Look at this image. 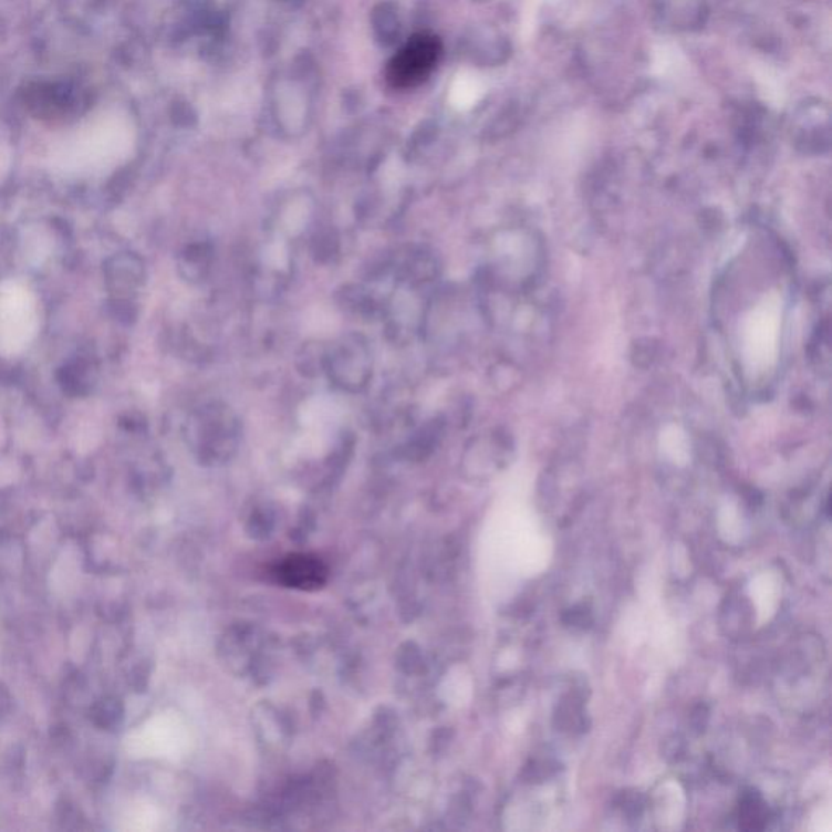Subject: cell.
<instances>
[{
    "mask_svg": "<svg viewBox=\"0 0 832 832\" xmlns=\"http://www.w3.org/2000/svg\"><path fill=\"white\" fill-rule=\"evenodd\" d=\"M194 446L208 460L227 459L241 439V419L223 402H208L196 412L189 423Z\"/></svg>",
    "mask_w": 832,
    "mask_h": 832,
    "instance_id": "obj_1",
    "label": "cell"
},
{
    "mask_svg": "<svg viewBox=\"0 0 832 832\" xmlns=\"http://www.w3.org/2000/svg\"><path fill=\"white\" fill-rule=\"evenodd\" d=\"M324 374L337 389L362 394L373 379V352L358 332H350L327 346Z\"/></svg>",
    "mask_w": 832,
    "mask_h": 832,
    "instance_id": "obj_2",
    "label": "cell"
},
{
    "mask_svg": "<svg viewBox=\"0 0 832 832\" xmlns=\"http://www.w3.org/2000/svg\"><path fill=\"white\" fill-rule=\"evenodd\" d=\"M443 46L435 34L419 33L412 37L387 65V83L395 90H412L422 85L435 72Z\"/></svg>",
    "mask_w": 832,
    "mask_h": 832,
    "instance_id": "obj_3",
    "label": "cell"
},
{
    "mask_svg": "<svg viewBox=\"0 0 832 832\" xmlns=\"http://www.w3.org/2000/svg\"><path fill=\"white\" fill-rule=\"evenodd\" d=\"M273 575L285 587L312 592L324 587L329 579V568L315 554L294 553L288 554L277 563Z\"/></svg>",
    "mask_w": 832,
    "mask_h": 832,
    "instance_id": "obj_4",
    "label": "cell"
},
{
    "mask_svg": "<svg viewBox=\"0 0 832 832\" xmlns=\"http://www.w3.org/2000/svg\"><path fill=\"white\" fill-rule=\"evenodd\" d=\"M340 306L363 321H376L386 315L384 304L363 287H343L340 293Z\"/></svg>",
    "mask_w": 832,
    "mask_h": 832,
    "instance_id": "obj_5",
    "label": "cell"
},
{
    "mask_svg": "<svg viewBox=\"0 0 832 832\" xmlns=\"http://www.w3.org/2000/svg\"><path fill=\"white\" fill-rule=\"evenodd\" d=\"M215 252L210 242H196L184 251L181 269L190 282H202L210 273Z\"/></svg>",
    "mask_w": 832,
    "mask_h": 832,
    "instance_id": "obj_6",
    "label": "cell"
},
{
    "mask_svg": "<svg viewBox=\"0 0 832 832\" xmlns=\"http://www.w3.org/2000/svg\"><path fill=\"white\" fill-rule=\"evenodd\" d=\"M340 252V236L334 228L325 227L312 236L311 254L319 263L334 262Z\"/></svg>",
    "mask_w": 832,
    "mask_h": 832,
    "instance_id": "obj_7",
    "label": "cell"
},
{
    "mask_svg": "<svg viewBox=\"0 0 832 832\" xmlns=\"http://www.w3.org/2000/svg\"><path fill=\"white\" fill-rule=\"evenodd\" d=\"M325 352L327 346L321 343H304L303 349L298 353L297 366L303 376L315 377L324 374Z\"/></svg>",
    "mask_w": 832,
    "mask_h": 832,
    "instance_id": "obj_8",
    "label": "cell"
},
{
    "mask_svg": "<svg viewBox=\"0 0 832 832\" xmlns=\"http://www.w3.org/2000/svg\"><path fill=\"white\" fill-rule=\"evenodd\" d=\"M766 810L761 797L758 793L745 795L741 803V820L745 821L750 830H761L765 826Z\"/></svg>",
    "mask_w": 832,
    "mask_h": 832,
    "instance_id": "obj_9",
    "label": "cell"
},
{
    "mask_svg": "<svg viewBox=\"0 0 832 832\" xmlns=\"http://www.w3.org/2000/svg\"><path fill=\"white\" fill-rule=\"evenodd\" d=\"M117 704L111 701L110 698L103 699L96 704L95 710H93V719L100 727H111V724L116 722Z\"/></svg>",
    "mask_w": 832,
    "mask_h": 832,
    "instance_id": "obj_10",
    "label": "cell"
}]
</instances>
